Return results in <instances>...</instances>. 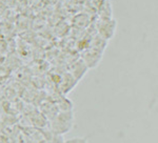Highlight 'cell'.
I'll return each mask as SVG.
<instances>
[{
  "label": "cell",
  "instance_id": "cell-1",
  "mask_svg": "<svg viewBox=\"0 0 158 143\" xmlns=\"http://www.w3.org/2000/svg\"><path fill=\"white\" fill-rule=\"evenodd\" d=\"M62 143H88V141H86V139H85V138L76 137V138H72V139H69Z\"/></svg>",
  "mask_w": 158,
  "mask_h": 143
}]
</instances>
